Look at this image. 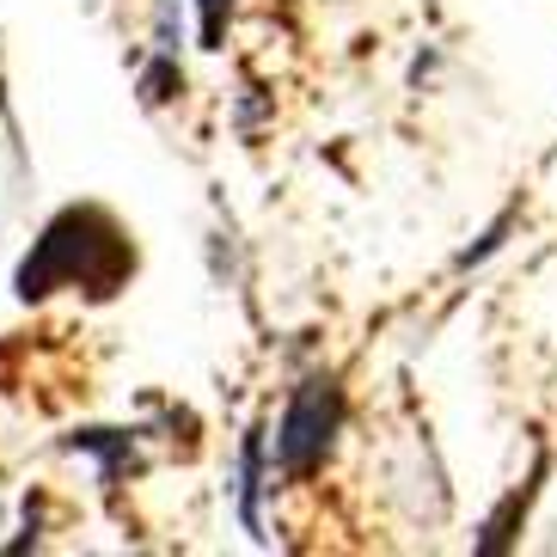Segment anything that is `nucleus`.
Listing matches in <instances>:
<instances>
[{
	"mask_svg": "<svg viewBox=\"0 0 557 557\" xmlns=\"http://www.w3.org/2000/svg\"><path fill=\"white\" fill-rule=\"evenodd\" d=\"M135 276V246L116 227V214L104 209H62L32 246V258L18 263V300H44L55 288H86V295L111 300L123 282Z\"/></svg>",
	"mask_w": 557,
	"mask_h": 557,
	"instance_id": "obj_1",
	"label": "nucleus"
},
{
	"mask_svg": "<svg viewBox=\"0 0 557 557\" xmlns=\"http://www.w3.org/2000/svg\"><path fill=\"white\" fill-rule=\"evenodd\" d=\"M337 429H344V386H337V374L300 380L295 393H288V405H282V423H276V466L288 478H312L325 466Z\"/></svg>",
	"mask_w": 557,
	"mask_h": 557,
	"instance_id": "obj_2",
	"label": "nucleus"
},
{
	"mask_svg": "<svg viewBox=\"0 0 557 557\" xmlns=\"http://www.w3.org/2000/svg\"><path fill=\"white\" fill-rule=\"evenodd\" d=\"M540 478H545V459H533V478H527L521 491H508L503 508L484 521V540H478V552H508V545H515V527L527 521V508H533V496H540Z\"/></svg>",
	"mask_w": 557,
	"mask_h": 557,
	"instance_id": "obj_3",
	"label": "nucleus"
},
{
	"mask_svg": "<svg viewBox=\"0 0 557 557\" xmlns=\"http://www.w3.org/2000/svg\"><path fill=\"white\" fill-rule=\"evenodd\" d=\"M67 447L99 454L104 484H111V491H116V478H123V472H135V435H129V429H81V435H67Z\"/></svg>",
	"mask_w": 557,
	"mask_h": 557,
	"instance_id": "obj_4",
	"label": "nucleus"
},
{
	"mask_svg": "<svg viewBox=\"0 0 557 557\" xmlns=\"http://www.w3.org/2000/svg\"><path fill=\"white\" fill-rule=\"evenodd\" d=\"M239 515L263 540V423L246 429V447H239Z\"/></svg>",
	"mask_w": 557,
	"mask_h": 557,
	"instance_id": "obj_5",
	"label": "nucleus"
},
{
	"mask_svg": "<svg viewBox=\"0 0 557 557\" xmlns=\"http://www.w3.org/2000/svg\"><path fill=\"white\" fill-rule=\"evenodd\" d=\"M184 92V74H178V55H160L153 50V62L141 67V104H153L160 111L165 99H178Z\"/></svg>",
	"mask_w": 557,
	"mask_h": 557,
	"instance_id": "obj_6",
	"label": "nucleus"
},
{
	"mask_svg": "<svg viewBox=\"0 0 557 557\" xmlns=\"http://www.w3.org/2000/svg\"><path fill=\"white\" fill-rule=\"evenodd\" d=\"M178 44H184L178 0H160V7H153V50H160V55H178Z\"/></svg>",
	"mask_w": 557,
	"mask_h": 557,
	"instance_id": "obj_7",
	"label": "nucleus"
},
{
	"mask_svg": "<svg viewBox=\"0 0 557 557\" xmlns=\"http://www.w3.org/2000/svg\"><path fill=\"white\" fill-rule=\"evenodd\" d=\"M227 18H233V0H202V50H221Z\"/></svg>",
	"mask_w": 557,
	"mask_h": 557,
	"instance_id": "obj_8",
	"label": "nucleus"
}]
</instances>
